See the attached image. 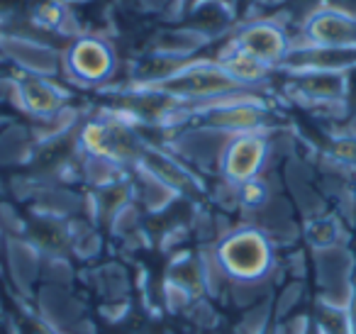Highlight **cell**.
Returning a JSON list of instances; mask_svg holds the SVG:
<instances>
[{
  "instance_id": "cell-6",
  "label": "cell",
  "mask_w": 356,
  "mask_h": 334,
  "mask_svg": "<svg viewBox=\"0 0 356 334\" xmlns=\"http://www.w3.org/2000/svg\"><path fill=\"white\" fill-rule=\"evenodd\" d=\"M69 66L79 79L83 81H103L113 71V51L108 45L95 37H83L69 51Z\"/></svg>"
},
{
  "instance_id": "cell-4",
  "label": "cell",
  "mask_w": 356,
  "mask_h": 334,
  "mask_svg": "<svg viewBox=\"0 0 356 334\" xmlns=\"http://www.w3.org/2000/svg\"><path fill=\"white\" fill-rule=\"evenodd\" d=\"M307 40L312 47L325 49H354L356 47V20L344 13L322 10L310 17L305 27Z\"/></svg>"
},
{
  "instance_id": "cell-2",
  "label": "cell",
  "mask_w": 356,
  "mask_h": 334,
  "mask_svg": "<svg viewBox=\"0 0 356 334\" xmlns=\"http://www.w3.org/2000/svg\"><path fill=\"white\" fill-rule=\"evenodd\" d=\"M234 47H237V51L252 56L264 66L278 64V61H283L291 54L286 32L278 25H273V22H252V25H247L237 35Z\"/></svg>"
},
{
  "instance_id": "cell-5",
  "label": "cell",
  "mask_w": 356,
  "mask_h": 334,
  "mask_svg": "<svg viewBox=\"0 0 356 334\" xmlns=\"http://www.w3.org/2000/svg\"><path fill=\"white\" fill-rule=\"evenodd\" d=\"M264 159H266V142L257 134H242V137L232 139L225 152V173L232 181L247 183L257 176L261 168Z\"/></svg>"
},
{
  "instance_id": "cell-7",
  "label": "cell",
  "mask_w": 356,
  "mask_h": 334,
  "mask_svg": "<svg viewBox=\"0 0 356 334\" xmlns=\"http://www.w3.org/2000/svg\"><path fill=\"white\" fill-rule=\"evenodd\" d=\"M264 118V110L257 105H247V103H232V105H222V108H215L210 113V122L218 125L225 129H237L244 132L249 127H257Z\"/></svg>"
},
{
  "instance_id": "cell-8",
  "label": "cell",
  "mask_w": 356,
  "mask_h": 334,
  "mask_svg": "<svg viewBox=\"0 0 356 334\" xmlns=\"http://www.w3.org/2000/svg\"><path fill=\"white\" fill-rule=\"evenodd\" d=\"M220 66H222V69L232 76V81H237L239 86L261 81L264 76L268 74V66L259 64L257 59H252V56L242 54V51H237V49H234Z\"/></svg>"
},
{
  "instance_id": "cell-9",
  "label": "cell",
  "mask_w": 356,
  "mask_h": 334,
  "mask_svg": "<svg viewBox=\"0 0 356 334\" xmlns=\"http://www.w3.org/2000/svg\"><path fill=\"white\" fill-rule=\"evenodd\" d=\"M20 93L32 113H54L59 108V93L51 86H47L44 81H37V79L25 81L20 86Z\"/></svg>"
},
{
  "instance_id": "cell-3",
  "label": "cell",
  "mask_w": 356,
  "mask_h": 334,
  "mask_svg": "<svg viewBox=\"0 0 356 334\" xmlns=\"http://www.w3.org/2000/svg\"><path fill=\"white\" fill-rule=\"evenodd\" d=\"M222 264L242 278H254L268 266V246L257 232H242L222 244Z\"/></svg>"
},
{
  "instance_id": "cell-10",
  "label": "cell",
  "mask_w": 356,
  "mask_h": 334,
  "mask_svg": "<svg viewBox=\"0 0 356 334\" xmlns=\"http://www.w3.org/2000/svg\"><path fill=\"white\" fill-rule=\"evenodd\" d=\"M302 88L315 98H337L344 90V79L337 71H312L302 81Z\"/></svg>"
},
{
  "instance_id": "cell-1",
  "label": "cell",
  "mask_w": 356,
  "mask_h": 334,
  "mask_svg": "<svg viewBox=\"0 0 356 334\" xmlns=\"http://www.w3.org/2000/svg\"><path fill=\"white\" fill-rule=\"evenodd\" d=\"M234 88H239V84L232 81V76L220 64H198L191 69H181L176 74L163 76L156 84V90L181 95V98H213V95H225Z\"/></svg>"
}]
</instances>
